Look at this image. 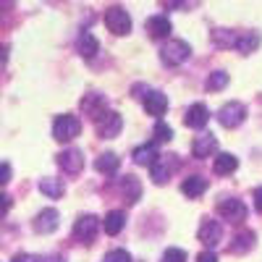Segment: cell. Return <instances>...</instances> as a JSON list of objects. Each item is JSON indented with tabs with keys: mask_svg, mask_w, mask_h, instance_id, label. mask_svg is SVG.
Instances as JSON below:
<instances>
[{
	"mask_svg": "<svg viewBox=\"0 0 262 262\" xmlns=\"http://www.w3.org/2000/svg\"><path fill=\"white\" fill-rule=\"evenodd\" d=\"M102 262H131V254L126 249H113L102 257Z\"/></svg>",
	"mask_w": 262,
	"mask_h": 262,
	"instance_id": "obj_30",
	"label": "cell"
},
{
	"mask_svg": "<svg viewBox=\"0 0 262 262\" xmlns=\"http://www.w3.org/2000/svg\"><path fill=\"white\" fill-rule=\"evenodd\" d=\"M252 200H254V207H257V212H262V186H259V189H254Z\"/></svg>",
	"mask_w": 262,
	"mask_h": 262,
	"instance_id": "obj_32",
	"label": "cell"
},
{
	"mask_svg": "<svg viewBox=\"0 0 262 262\" xmlns=\"http://www.w3.org/2000/svg\"><path fill=\"white\" fill-rule=\"evenodd\" d=\"M170 139H173V128L165 121H158V126H155V142H170Z\"/></svg>",
	"mask_w": 262,
	"mask_h": 262,
	"instance_id": "obj_29",
	"label": "cell"
},
{
	"mask_svg": "<svg viewBox=\"0 0 262 262\" xmlns=\"http://www.w3.org/2000/svg\"><path fill=\"white\" fill-rule=\"evenodd\" d=\"M42 262H63V257H60V254H50V257H45Z\"/></svg>",
	"mask_w": 262,
	"mask_h": 262,
	"instance_id": "obj_37",
	"label": "cell"
},
{
	"mask_svg": "<svg viewBox=\"0 0 262 262\" xmlns=\"http://www.w3.org/2000/svg\"><path fill=\"white\" fill-rule=\"evenodd\" d=\"M121 128H123V118L116 113V111H107L100 121H97V134L102 139H113L121 134Z\"/></svg>",
	"mask_w": 262,
	"mask_h": 262,
	"instance_id": "obj_8",
	"label": "cell"
},
{
	"mask_svg": "<svg viewBox=\"0 0 262 262\" xmlns=\"http://www.w3.org/2000/svg\"><path fill=\"white\" fill-rule=\"evenodd\" d=\"M215 149H217V139H215L212 134H200V137L194 139V144H191V152H194V158H200V160L210 158Z\"/></svg>",
	"mask_w": 262,
	"mask_h": 262,
	"instance_id": "obj_15",
	"label": "cell"
},
{
	"mask_svg": "<svg viewBox=\"0 0 262 262\" xmlns=\"http://www.w3.org/2000/svg\"><path fill=\"white\" fill-rule=\"evenodd\" d=\"M163 262H186V252H184V249H176V247H170V249H165Z\"/></svg>",
	"mask_w": 262,
	"mask_h": 262,
	"instance_id": "obj_31",
	"label": "cell"
},
{
	"mask_svg": "<svg viewBox=\"0 0 262 262\" xmlns=\"http://www.w3.org/2000/svg\"><path fill=\"white\" fill-rule=\"evenodd\" d=\"M39 191L42 194H48L50 200H58V196H63V184L58 179H39Z\"/></svg>",
	"mask_w": 262,
	"mask_h": 262,
	"instance_id": "obj_25",
	"label": "cell"
},
{
	"mask_svg": "<svg viewBox=\"0 0 262 262\" xmlns=\"http://www.w3.org/2000/svg\"><path fill=\"white\" fill-rule=\"evenodd\" d=\"M184 121H186V126H189V128H205V126H207V121H210V113H207V107H205L202 102H194V105L189 107V111H186Z\"/></svg>",
	"mask_w": 262,
	"mask_h": 262,
	"instance_id": "obj_14",
	"label": "cell"
},
{
	"mask_svg": "<svg viewBox=\"0 0 262 262\" xmlns=\"http://www.w3.org/2000/svg\"><path fill=\"white\" fill-rule=\"evenodd\" d=\"M170 29H173L170 18H168V16H163V13H158V16H149V18H147V32H149L152 37H155V39L168 37V34H170Z\"/></svg>",
	"mask_w": 262,
	"mask_h": 262,
	"instance_id": "obj_16",
	"label": "cell"
},
{
	"mask_svg": "<svg viewBox=\"0 0 262 262\" xmlns=\"http://www.w3.org/2000/svg\"><path fill=\"white\" fill-rule=\"evenodd\" d=\"M144 111H147L149 116L160 118V116L168 111V95H163V92H158V90H149V92L144 95Z\"/></svg>",
	"mask_w": 262,
	"mask_h": 262,
	"instance_id": "obj_10",
	"label": "cell"
},
{
	"mask_svg": "<svg viewBox=\"0 0 262 262\" xmlns=\"http://www.w3.org/2000/svg\"><path fill=\"white\" fill-rule=\"evenodd\" d=\"M58 210H53V207H48V210H42L37 217H34V231L37 233H53L55 228H58Z\"/></svg>",
	"mask_w": 262,
	"mask_h": 262,
	"instance_id": "obj_13",
	"label": "cell"
},
{
	"mask_svg": "<svg viewBox=\"0 0 262 262\" xmlns=\"http://www.w3.org/2000/svg\"><path fill=\"white\" fill-rule=\"evenodd\" d=\"M8 181H11V165L3 163V184H8Z\"/></svg>",
	"mask_w": 262,
	"mask_h": 262,
	"instance_id": "obj_36",
	"label": "cell"
},
{
	"mask_svg": "<svg viewBox=\"0 0 262 262\" xmlns=\"http://www.w3.org/2000/svg\"><path fill=\"white\" fill-rule=\"evenodd\" d=\"M79 131H81V121L71 113H66V116H58L55 123H53V137L58 142H71L79 137Z\"/></svg>",
	"mask_w": 262,
	"mask_h": 262,
	"instance_id": "obj_1",
	"label": "cell"
},
{
	"mask_svg": "<svg viewBox=\"0 0 262 262\" xmlns=\"http://www.w3.org/2000/svg\"><path fill=\"white\" fill-rule=\"evenodd\" d=\"M247 118V107L242 102H226L221 107V113H217V121H221L226 128H236V126H242Z\"/></svg>",
	"mask_w": 262,
	"mask_h": 262,
	"instance_id": "obj_4",
	"label": "cell"
},
{
	"mask_svg": "<svg viewBox=\"0 0 262 262\" xmlns=\"http://www.w3.org/2000/svg\"><path fill=\"white\" fill-rule=\"evenodd\" d=\"M259 45V34L257 32H238V42H236V50L238 53H252Z\"/></svg>",
	"mask_w": 262,
	"mask_h": 262,
	"instance_id": "obj_24",
	"label": "cell"
},
{
	"mask_svg": "<svg viewBox=\"0 0 262 262\" xmlns=\"http://www.w3.org/2000/svg\"><path fill=\"white\" fill-rule=\"evenodd\" d=\"M212 39H215V45H221V48H236L238 34H231L228 29H215L212 32Z\"/></svg>",
	"mask_w": 262,
	"mask_h": 262,
	"instance_id": "obj_28",
	"label": "cell"
},
{
	"mask_svg": "<svg viewBox=\"0 0 262 262\" xmlns=\"http://www.w3.org/2000/svg\"><path fill=\"white\" fill-rule=\"evenodd\" d=\"M181 191L189 196V200H196V196H202V194L207 191V179L191 176V179H186V181L181 184Z\"/></svg>",
	"mask_w": 262,
	"mask_h": 262,
	"instance_id": "obj_20",
	"label": "cell"
},
{
	"mask_svg": "<svg viewBox=\"0 0 262 262\" xmlns=\"http://www.w3.org/2000/svg\"><path fill=\"white\" fill-rule=\"evenodd\" d=\"M121 194L126 196V202L134 205L139 196H142V184H139V179H137V176H123V179H121Z\"/></svg>",
	"mask_w": 262,
	"mask_h": 262,
	"instance_id": "obj_18",
	"label": "cell"
},
{
	"mask_svg": "<svg viewBox=\"0 0 262 262\" xmlns=\"http://www.w3.org/2000/svg\"><path fill=\"white\" fill-rule=\"evenodd\" d=\"M189 55H191V48L186 45L184 39H170V42H165V45L160 48V58L168 66H181V63L189 60Z\"/></svg>",
	"mask_w": 262,
	"mask_h": 262,
	"instance_id": "obj_2",
	"label": "cell"
},
{
	"mask_svg": "<svg viewBox=\"0 0 262 262\" xmlns=\"http://www.w3.org/2000/svg\"><path fill=\"white\" fill-rule=\"evenodd\" d=\"M196 262H217V254L215 252H202L200 257H196Z\"/></svg>",
	"mask_w": 262,
	"mask_h": 262,
	"instance_id": "obj_33",
	"label": "cell"
},
{
	"mask_svg": "<svg viewBox=\"0 0 262 262\" xmlns=\"http://www.w3.org/2000/svg\"><path fill=\"white\" fill-rule=\"evenodd\" d=\"M179 168V160L176 158H168V155H160L155 163L149 165V176L155 184H165L170 176H173V170Z\"/></svg>",
	"mask_w": 262,
	"mask_h": 262,
	"instance_id": "obj_6",
	"label": "cell"
},
{
	"mask_svg": "<svg viewBox=\"0 0 262 262\" xmlns=\"http://www.w3.org/2000/svg\"><path fill=\"white\" fill-rule=\"evenodd\" d=\"M81 111L86 118H92V121H100L107 111H105V97L97 95V92H90V95H84L81 97Z\"/></svg>",
	"mask_w": 262,
	"mask_h": 262,
	"instance_id": "obj_9",
	"label": "cell"
},
{
	"mask_svg": "<svg viewBox=\"0 0 262 262\" xmlns=\"http://www.w3.org/2000/svg\"><path fill=\"white\" fill-rule=\"evenodd\" d=\"M236 165H238V160L231 155V152H221V155L215 158V163H212V170L217 173V176H228V173L236 170Z\"/></svg>",
	"mask_w": 262,
	"mask_h": 262,
	"instance_id": "obj_21",
	"label": "cell"
},
{
	"mask_svg": "<svg viewBox=\"0 0 262 262\" xmlns=\"http://www.w3.org/2000/svg\"><path fill=\"white\" fill-rule=\"evenodd\" d=\"M221 238H223V231H221V223L217 221H207L200 226V242L205 247H215V244H221Z\"/></svg>",
	"mask_w": 262,
	"mask_h": 262,
	"instance_id": "obj_12",
	"label": "cell"
},
{
	"mask_svg": "<svg viewBox=\"0 0 262 262\" xmlns=\"http://www.w3.org/2000/svg\"><path fill=\"white\" fill-rule=\"evenodd\" d=\"M158 158H160V155H158L155 144H142V147L134 149V163H137V165H152Z\"/></svg>",
	"mask_w": 262,
	"mask_h": 262,
	"instance_id": "obj_23",
	"label": "cell"
},
{
	"mask_svg": "<svg viewBox=\"0 0 262 262\" xmlns=\"http://www.w3.org/2000/svg\"><path fill=\"white\" fill-rule=\"evenodd\" d=\"M76 50H79V55L81 58H95L97 55V50H100V45H97V39L90 34V32H81L79 34V39H76Z\"/></svg>",
	"mask_w": 262,
	"mask_h": 262,
	"instance_id": "obj_17",
	"label": "cell"
},
{
	"mask_svg": "<svg viewBox=\"0 0 262 262\" xmlns=\"http://www.w3.org/2000/svg\"><path fill=\"white\" fill-rule=\"evenodd\" d=\"M228 79H231V76H228L226 71H212V74L207 76V81H205V86H207V90H210V92H221V90H223V86L228 84Z\"/></svg>",
	"mask_w": 262,
	"mask_h": 262,
	"instance_id": "obj_27",
	"label": "cell"
},
{
	"mask_svg": "<svg viewBox=\"0 0 262 262\" xmlns=\"http://www.w3.org/2000/svg\"><path fill=\"white\" fill-rule=\"evenodd\" d=\"M217 212H221V217H226V221L231 223H242L247 217V207L242 200H231V196H223L221 202H217Z\"/></svg>",
	"mask_w": 262,
	"mask_h": 262,
	"instance_id": "obj_7",
	"label": "cell"
},
{
	"mask_svg": "<svg viewBox=\"0 0 262 262\" xmlns=\"http://www.w3.org/2000/svg\"><path fill=\"white\" fill-rule=\"evenodd\" d=\"M58 165L66 173H79L84 168V152L81 149H66L58 155Z\"/></svg>",
	"mask_w": 262,
	"mask_h": 262,
	"instance_id": "obj_11",
	"label": "cell"
},
{
	"mask_svg": "<svg viewBox=\"0 0 262 262\" xmlns=\"http://www.w3.org/2000/svg\"><path fill=\"white\" fill-rule=\"evenodd\" d=\"M53 3H58V0H53Z\"/></svg>",
	"mask_w": 262,
	"mask_h": 262,
	"instance_id": "obj_38",
	"label": "cell"
},
{
	"mask_svg": "<svg viewBox=\"0 0 262 262\" xmlns=\"http://www.w3.org/2000/svg\"><path fill=\"white\" fill-rule=\"evenodd\" d=\"M123 226H126V215H123L121 210L107 212V215H105V221H102V228H105V233H111V236L121 233V231H123Z\"/></svg>",
	"mask_w": 262,
	"mask_h": 262,
	"instance_id": "obj_22",
	"label": "cell"
},
{
	"mask_svg": "<svg viewBox=\"0 0 262 262\" xmlns=\"http://www.w3.org/2000/svg\"><path fill=\"white\" fill-rule=\"evenodd\" d=\"M184 3V0H163V8H168V11H173V8H179Z\"/></svg>",
	"mask_w": 262,
	"mask_h": 262,
	"instance_id": "obj_35",
	"label": "cell"
},
{
	"mask_svg": "<svg viewBox=\"0 0 262 262\" xmlns=\"http://www.w3.org/2000/svg\"><path fill=\"white\" fill-rule=\"evenodd\" d=\"M97 231H100V221H97L95 215H81L79 221H76V226H74L76 242H84V244H92Z\"/></svg>",
	"mask_w": 262,
	"mask_h": 262,
	"instance_id": "obj_5",
	"label": "cell"
},
{
	"mask_svg": "<svg viewBox=\"0 0 262 262\" xmlns=\"http://www.w3.org/2000/svg\"><path fill=\"white\" fill-rule=\"evenodd\" d=\"M252 244H254V233H252V231H244V233H238V236L233 238L231 252H236V254H244L247 249H252Z\"/></svg>",
	"mask_w": 262,
	"mask_h": 262,
	"instance_id": "obj_26",
	"label": "cell"
},
{
	"mask_svg": "<svg viewBox=\"0 0 262 262\" xmlns=\"http://www.w3.org/2000/svg\"><path fill=\"white\" fill-rule=\"evenodd\" d=\"M118 165H121V158L116 155V152H102V155L95 160V168L100 173H105V176H113V173L118 170Z\"/></svg>",
	"mask_w": 262,
	"mask_h": 262,
	"instance_id": "obj_19",
	"label": "cell"
},
{
	"mask_svg": "<svg viewBox=\"0 0 262 262\" xmlns=\"http://www.w3.org/2000/svg\"><path fill=\"white\" fill-rule=\"evenodd\" d=\"M105 27L113 34H128L131 32V16L121 6H113L105 11Z\"/></svg>",
	"mask_w": 262,
	"mask_h": 262,
	"instance_id": "obj_3",
	"label": "cell"
},
{
	"mask_svg": "<svg viewBox=\"0 0 262 262\" xmlns=\"http://www.w3.org/2000/svg\"><path fill=\"white\" fill-rule=\"evenodd\" d=\"M13 262H39V259H37L34 254H16Z\"/></svg>",
	"mask_w": 262,
	"mask_h": 262,
	"instance_id": "obj_34",
	"label": "cell"
}]
</instances>
